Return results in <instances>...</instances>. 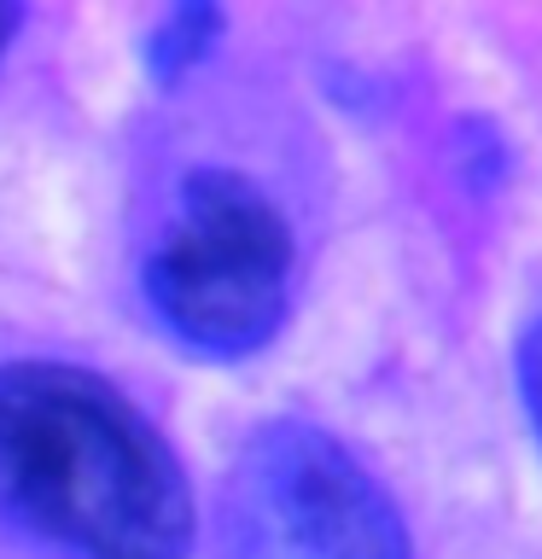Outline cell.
<instances>
[{"instance_id": "cell-3", "label": "cell", "mask_w": 542, "mask_h": 559, "mask_svg": "<svg viewBox=\"0 0 542 559\" xmlns=\"http://www.w3.org/2000/svg\"><path fill=\"white\" fill-rule=\"evenodd\" d=\"M216 531L227 559H414L385 484L309 419H269L222 478Z\"/></svg>"}, {"instance_id": "cell-1", "label": "cell", "mask_w": 542, "mask_h": 559, "mask_svg": "<svg viewBox=\"0 0 542 559\" xmlns=\"http://www.w3.org/2000/svg\"><path fill=\"white\" fill-rule=\"evenodd\" d=\"M0 519L70 559H187L192 548L175 449L76 361L0 367Z\"/></svg>"}, {"instance_id": "cell-2", "label": "cell", "mask_w": 542, "mask_h": 559, "mask_svg": "<svg viewBox=\"0 0 542 559\" xmlns=\"http://www.w3.org/2000/svg\"><path fill=\"white\" fill-rule=\"evenodd\" d=\"M146 304L192 356L262 349L292 304V227L239 169H192L146 257Z\"/></svg>"}, {"instance_id": "cell-4", "label": "cell", "mask_w": 542, "mask_h": 559, "mask_svg": "<svg viewBox=\"0 0 542 559\" xmlns=\"http://www.w3.org/2000/svg\"><path fill=\"white\" fill-rule=\"evenodd\" d=\"M222 35V7H169L164 24L146 35V70L157 87H175L192 64L216 47Z\"/></svg>"}, {"instance_id": "cell-5", "label": "cell", "mask_w": 542, "mask_h": 559, "mask_svg": "<svg viewBox=\"0 0 542 559\" xmlns=\"http://www.w3.org/2000/svg\"><path fill=\"white\" fill-rule=\"evenodd\" d=\"M519 402L531 414V431L542 437V321L519 338Z\"/></svg>"}, {"instance_id": "cell-6", "label": "cell", "mask_w": 542, "mask_h": 559, "mask_svg": "<svg viewBox=\"0 0 542 559\" xmlns=\"http://www.w3.org/2000/svg\"><path fill=\"white\" fill-rule=\"evenodd\" d=\"M12 29H17V7L0 0V59H7V47H12Z\"/></svg>"}]
</instances>
